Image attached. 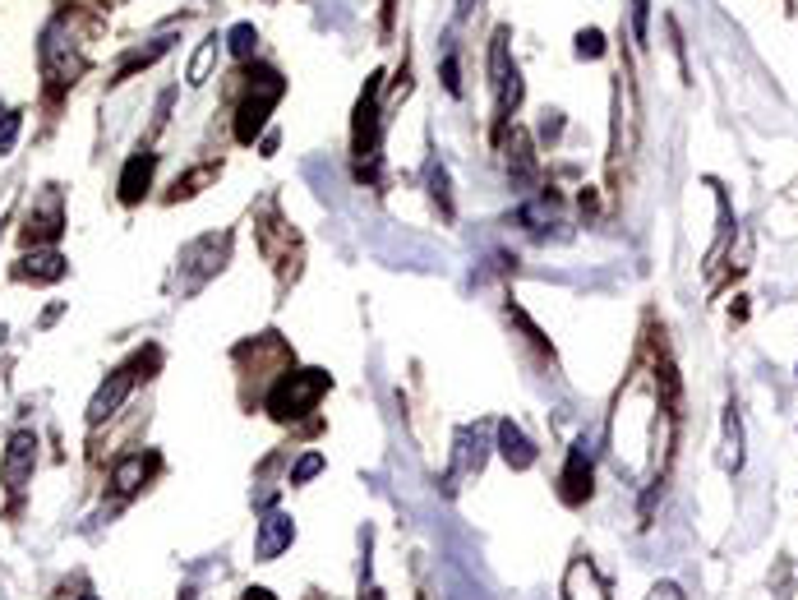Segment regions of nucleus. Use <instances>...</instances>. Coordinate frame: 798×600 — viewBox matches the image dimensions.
Here are the masks:
<instances>
[{"mask_svg":"<svg viewBox=\"0 0 798 600\" xmlns=\"http://www.w3.org/2000/svg\"><path fill=\"white\" fill-rule=\"evenodd\" d=\"M222 42L227 37H217V33H208L194 47V56H190V70H185V84L190 88H199V84H208V74H213V65H217V56H222Z\"/></svg>","mask_w":798,"mask_h":600,"instance_id":"obj_12","label":"nucleus"},{"mask_svg":"<svg viewBox=\"0 0 798 600\" xmlns=\"http://www.w3.org/2000/svg\"><path fill=\"white\" fill-rule=\"evenodd\" d=\"M19 277H33V282H56V277H65V259H60L56 250L28 254L24 268H19Z\"/></svg>","mask_w":798,"mask_h":600,"instance_id":"obj_14","label":"nucleus"},{"mask_svg":"<svg viewBox=\"0 0 798 600\" xmlns=\"http://www.w3.org/2000/svg\"><path fill=\"white\" fill-rule=\"evenodd\" d=\"M286 93V79L277 70H254L250 74V93H245V102H240L236 111V139L240 144H254L263 134V125H268V111L282 102Z\"/></svg>","mask_w":798,"mask_h":600,"instance_id":"obj_1","label":"nucleus"},{"mask_svg":"<svg viewBox=\"0 0 798 600\" xmlns=\"http://www.w3.org/2000/svg\"><path fill=\"white\" fill-rule=\"evenodd\" d=\"M328 388H333V379L323 370L282 374L273 384V393H268V411H273L277 420H296V416H305V411H314V402H319Z\"/></svg>","mask_w":798,"mask_h":600,"instance_id":"obj_2","label":"nucleus"},{"mask_svg":"<svg viewBox=\"0 0 798 600\" xmlns=\"http://www.w3.org/2000/svg\"><path fill=\"white\" fill-rule=\"evenodd\" d=\"M167 47H171V37H157V42H153V47H148V51H134V56L125 60V65H120V74H116V79H130L134 70H143V65H153V60L162 56V51H167Z\"/></svg>","mask_w":798,"mask_h":600,"instance_id":"obj_16","label":"nucleus"},{"mask_svg":"<svg viewBox=\"0 0 798 600\" xmlns=\"http://www.w3.org/2000/svg\"><path fill=\"white\" fill-rule=\"evenodd\" d=\"M577 56L582 60L605 56V33H600V28H582V33H577Z\"/></svg>","mask_w":798,"mask_h":600,"instance_id":"obj_18","label":"nucleus"},{"mask_svg":"<svg viewBox=\"0 0 798 600\" xmlns=\"http://www.w3.org/2000/svg\"><path fill=\"white\" fill-rule=\"evenodd\" d=\"M153 167H157L153 153H134L130 162H125V171H120V204H139L143 194H148V185H153Z\"/></svg>","mask_w":798,"mask_h":600,"instance_id":"obj_10","label":"nucleus"},{"mask_svg":"<svg viewBox=\"0 0 798 600\" xmlns=\"http://www.w3.org/2000/svg\"><path fill=\"white\" fill-rule=\"evenodd\" d=\"M725 434H729V453H725V462H729V467H739L743 453H739V411H734V407H729V416H725Z\"/></svg>","mask_w":798,"mask_h":600,"instance_id":"obj_21","label":"nucleus"},{"mask_svg":"<svg viewBox=\"0 0 798 600\" xmlns=\"http://www.w3.org/2000/svg\"><path fill=\"white\" fill-rule=\"evenodd\" d=\"M443 88H448V93H453V97H462V70H457V56H453V51H448V56H443Z\"/></svg>","mask_w":798,"mask_h":600,"instance_id":"obj_22","label":"nucleus"},{"mask_svg":"<svg viewBox=\"0 0 798 600\" xmlns=\"http://www.w3.org/2000/svg\"><path fill=\"white\" fill-rule=\"evenodd\" d=\"M319 471H323V453H305L296 467H291V485H310Z\"/></svg>","mask_w":798,"mask_h":600,"instance_id":"obj_19","label":"nucleus"},{"mask_svg":"<svg viewBox=\"0 0 798 600\" xmlns=\"http://www.w3.org/2000/svg\"><path fill=\"white\" fill-rule=\"evenodd\" d=\"M646 600H683V591L674 587V582H660V587L651 591V596H646Z\"/></svg>","mask_w":798,"mask_h":600,"instance_id":"obj_23","label":"nucleus"},{"mask_svg":"<svg viewBox=\"0 0 798 600\" xmlns=\"http://www.w3.org/2000/svg\"><path fill=\"white\" fill-rule=\"evenodd\" d=\"M240 600H277V596H273V591H268V587H250V591H245V596H240Z\"/></svg>","mask_w":798,"mask_h":600,"instance_id":"obj_25","label":"nucleus"},{"mask_svg":"<svg viewBox=\"0 0 798 600\" xmlns=\"http://www.w3.org/2000/svg\"><path fill=\"white\" fill-rule=\"evenodd\" d=\"M37 467V434L33 430H14L5 444V462H0V480L10 494H24V485L33 480Z\"/></svg>","mask_w":798,"mask_h":600,"instance_id":"obj_4","label":"nucleus"},{"mask_svg":"<svg viewBox=\"0 0 798 600\" xmlns=\"http://www.w3.org/2000/svg\"><path fill=\"white\" fill-rule=\"evenodd\" d=\"M291 540H296V522L286 513H263L259 522V540H254V559H277L282 550H291Z\"/></svg>","mask_w":798,"mask_h":600,"instance_id":"obj_7","label":"nucleus"},{"mask_svg":"<svg viewBox=\"0 0 798 600\" xmlns=\"http://www.w3.org/2000/svg\"><path fill=\"white\" fill-rule=\"evenodd\" d=\"M586 494H591V444L577 439L568 453V467H563V499H568V504H582Z\"/></svg>","mask_w":798,"mask_h":600,"instance_id":"obj_8","label":"nucleus"},{"mask_svg":"<svg viewBox=\"0 0 798 600\" xmlns=\"http://www.w3.org/2000/svg\"><path fill=\"white\" fill-rule=\"evenodd\" d=\"M379 84L383 74H370V84L356 102V157H379Z\"/></svg>","mask_w":798,"mask_h":600,"instance_id":"obj_5","label":"nucleus"},{"mask_svg":"<svg viewBox=\"0 0 798 600\" xmlns=\"http://www.w3.org/2000/svg\"><path fill=\"white\" fill-rule=\"evenodd\" d=\"M632 10V37L646 47V37H651V0H628Z\"/></svg>","mask_w":798,"mask_h":600,"instance_id":"obj_17","label":"nucleus"},{"mask_svg":"<svg viewBox=\"0 0 798 600\" xmlns=\"http://www.w3.org/2000/svg\"><path fill=\"white\" fill-rule=\"evenodd\" d=\"M471 10H476V0H457V10H453V19L462 24V19H471Z\"/></svg>","mask_w":798,"mask_h":600,"instance_id":"obj_24","label":"nucleus"},{"mask_svg":"<svg viewBox=\"0 0 798 600\" xmlns=\"http://www.w3.org/2000/svg\"><path fill=\"white\" fill-rule=\"evenodd\" d=\"M227 47H231V56H236V60H250L254 47H259V33H254V24H236V28H231Z\"/></svg>","mask_w":798,"mask_h":600,"instance_id":"obj_15","label":"nucleus"},{"mask_svg":"<svg viewBox=\"0 0 798 600\" xmlns=\"http://www.w3.org/2000/svg\"><path fill=\"white\" fill-rule=\"evenodd\" d=\"M494 434H499V453H503V462H508L513 471H526L531 462H536V444L526 439V430L517 425V420H499V430H494Z\"/></svg>","mask_w":798,"mask_h":600,"instance_id":"obj_9","label":"nucleus"},{"mask_svg":"<svg viewBox=\"0 0 798 600\" xmlns=\"http://www.w3.org/2000/svg\"><path fill=\"white\" fill-rule=\"evenodd\" d=\"M134 393V370L125 365V370L107 374V384L93 393V402H88V425H102L107 416H116L120 407H125V397Z\"/></svg>","mask_w":798,"mask_h":600,"instance_id":"obj_6","label":"nucleus"},{"mask_svg":"<svg viewBox=\"0 0 798 600\" xmlns=\"http://www.w3.org/2000/svg\"><path fill=\"white\" fill-rule=\"evenodd\" d=\"M148 467H153V457H143V453L120 457L116 471H111V485H116V494H134V490H139L143 476H148Z\"/></svg>","mask_w":798,"mask_h":600,"instance_id":"obj_13","label":"nucleus"},{"mask_svg":"<svg viewBox=\"0 0 798 600\" xmlns=\"http://www.w3.org/2000/svg\"><path fill=\"white\" fill-rule=\"evenodd\" d=\"M79 600H97V596H79Z\"/></svg>","mask_w":798,"mask_h":600,"instance_id":"obj_26","label":"nucleus"},{"mask_svg":"<svg viewBox=\"0 0 798 600\" xmlns=\"http://www.w3.org/2000/svg\"><path fill=\"white\" fill-rule=\"evenodd\" d=\"M19 125H24V116H19V111H5V116H0V157L14 148V139H19Z\"/></svg>","mask_w":798,"mask_h":600,"instance_id":"obj_20","label":"nucleus"},{"mask_svg":"<svg viewBox=\"0 0 798 600\" xmlns=\"http://www.w3.org/2000/svg\"><path fill=\"white\" fill-rule=\"evenodd\" d=\"M563 600H609L605 587H600L596 568L586 564V559H577V564L568 568V582H563Z\"/></svg>","mask_w":798,"mask_h":600,"instance_id":"obj_11","label":"nucleus"},{"mask_svg":"<svg viewBox=\"0 0 798 600\" xmlns=\"http://www.w3.org/2000/svg\"><path fill=\"white\" fill-rule=\"evenodd\" d=\"M489 74H494V134L503 139V125L522 102V74L508 60V28H499L494 42H489Z\"/></svg>","mask_w":798,"mask_h":600,"instance_id":"obj_3","label":"nucleus"}]
</instances>
